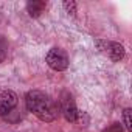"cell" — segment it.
Instances as JSON below:
<instances>
[{
  "label": "cell",
  "instance_id": "1",
  "mask_svg": "<svg viewBox=\"0 0 132 132\" xmlns=\"http://www.w3.org/2000/svg\"><path fill=\"white\" fill-rule=\"evenodd\" d=\"M25 104L28 112L36 115L40 121L51 123L59 117V106L47 93L40 90H30L25 96Z\"/></svg>",
  "mask_w": 132,
  "mask_h": 132
},
{
  "label": "cell",
  "instance_id": "2",
  "mask_svg": "<svg viewBox=\"0 0 132 132\" xmlns=\"http://www.w3.org/2000/svg\"><path fill=\"white\" fill-rule=\"evenodd\" d=\"M95 47L96 50L104 54L106 57H109L110 61L113 62H120L126 51H124V47L120 44V42H115V40H106V39H96L95 40Z\"/></svg>",
  "mask_w": 132,
  "mask_h": 132
},
{
  "label": "cell",
  "instance_id": "3",
  "mask_svg": "<svg viewBox=\"0 0 132 132\" xmlns=\"http://www.w3.org/2000/svg\"><path fill=\"white\" fill-rule=\"evenodd\" d=\"M45 62H47L48 67L51 70H54V72H64V70H67L69 69V64H70L69 62V54L65 53L62 48H57V47L51 48L47 53Z\"/></svg>",
  "mask_w": 132,
  "mask_h": 132
},
{
  "label": "cell",
  "instance_id": "4",
  "mask_svg": "<svg viewBox=\"0 0 132 132\" xmlns=\"http://www.w3.org/2000/svg\"><path fill=\"white\" fill-rule=\"evenodd\" d=\"M59 112L64 115V118L67 120L69 123H75L76 121V115H78V107L75 103V98L70 92L64 90L59 96Z\"/></svg>",
  "mask_w": 132,
  "mask_h": 132
},
{
  "label": "cell",
  "instance_id": "5",
  "mask_svg": "<svg viewBox=\"0 0 132 132\" xmlns=\"http://www.w3.org/2000/svg\"><path fill=\"white\" fill-rule=\"evenodd\" d=\"M17 95L13 90H3L0 92V117H5L13 112V109L17 106Z\"/></svg>",
  "mask_w": 132,
  "mask_h": 132
},
{
  "label": "cell",
  "instance_id": "6",
  "mask_svg": "<svg viewBox=\"0 0 132 132\" xmlns=\"http://www.w3.org/2000/svg\"><path fill=\"white\" fill-rule=\"evenodd\" d=\"M45 6L47 3L42 2V0H31V2L27 3V11L30 14V17H39L44 11H45Z\"/></svg>",
  "mask_w": 132,
  "mask_h": 132
},
{
  "label": "cell",
  "instance_id": "7",
  "mask_svg": "<svg viewBox=\"0 0 132 132\" xmlns=\"http://www.w3.org/2000/svg\"><path fill=\"white\" fill-rule=\"evenodd\" d=\"M62 6H64L65 13H69L72 16L76 14V2H73V0H65V2L62 3Z\"/></svg>",
  "mask_w": 132,
  "mask_h": 132
},
{
  "label": "cell",
  "instance_id": "8",
  "mask_svg": "<svg viewBox=\"0 0 132 132\" xmlns=\"http://www.w3.org/2000/svg\"><path fill=\"white\" fill-rule=\"evenodd\" d=\"M130 113H132V110H130L129 107L123 110V121H124V126H126V129H127L129 132L132 130V120H130Z\"/></svg>",
  "mask_w": 132,
  "mask_h": 132
},
{
  "label": "cell",
  "instance_id": "9",
  "mask_svg": "<svg viewBox=\"0 0 132 132\" xmlns=\"http://www.w3.org/2000/svg\"><path fill=\"white\" fill-rule=\"evenodd\" d=\"M75 123H79L81 126H87V123H89V115L86 113V112H79L78 110V115H76V121Z\"/></svg>",
  "mask_w": 132,
  "mask_h": 132
},
{
  "label": "cell",
  "instance_id": "10",
  "mask_svg": "<svg viewBox=\"0 0 132 132\" xmlns=\"http://www.w3.org/2000/svg\"><path fill=\"white\" fill-rule=\"evenodd\" d=\"M103 132H124V129H123V126H121L120 123H112V124L107 126Z\"/></svg>",
  "mask_w": 132,
  "mask_h": 132
},
{
  "label": "cell",
  "instance_id": "11",
  "mask_svg": "<svg viewBox=\"0 0 132 132\" xmlns=\"http://www.w3.org/2000/svg\"><path fill=\"white\" fill-rule=\"evenodd\" d=\"M6 59V42L3 39H0V64Z\"/></svg>",
  "mask_w": 132,
  "mask_h": 132
}]
</instances>
